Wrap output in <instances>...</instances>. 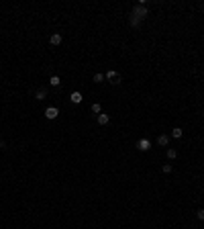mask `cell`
<instances>
[{
    "label": "cell",
    "mask_w": 204,
    "mask_h": 229,
    "mask_svg": "<svg viewBox=\"0 0 204 229\" xmlns=\"http://www.w3.org/2000/svg\"><path fill=\"white\" fill-rule=\"evenodd\" d=\"M92 113L100 115V113H102V106H100V104H98V103H94V104H92Z\"/></svg>",
    "instance_id": "obj_13"
},
{
    "label": "cell",
    "mask_w": 204,
    "mask_h": 229,
    "mask_svg": "<svg viewBox=\"0 0 204 229\" xmlns=\"http://www.w3.org/2000/svg\"><path fill=\"white\" fill-rule=\"evenodd\" d=\"M196 217L200 219V221H204V209H198V211H196Z\"/></svg>",
    "instance_id": "obj_17"
},
{
    "label": "cell",
    "mask_w": 204,
    "mask_h": 229,
    "mask_svg": "<svg viewBox=\"0 0 204 229\" xmlns=\"http://www.w3.org/2000/svg\"><path fill=\"white\" fill-rule=\"evenodd\" d=\"M61 41H63L61 33H53L51 37H49V43H51V45H61Z\"/></svg>",
    "instance_id": "obj_3"
},
{
    "label": "cell",
    "mask_w": 204,
    "mask_h": 229,
    "mask_svg": "<svg viewBox=\"0 0 204 229\" xmlns=\"http://www.w3.org/2000/svg\"><path fill=\"white\" fill-rule=\"evenodd\" d=\"M96 121H98V125H108L110 117H108V115H104V113H100L98 117H96Z\"/></svg>",
    "instance_id": "obj_5"
},
{
    "label": "cell",
    "mask_w": 204,
    "mask_h": 229,
    "mask_svg": "<svg viewBox=\"0 0 204 229\" xmlns=\"http://www.w3.org/2000/svg\"><path fill=\"white\" fill-rule=\"evenodd\" d=\"M137 147L141 149V151H147L151 147V143H149V139H139V143H137Z\"/></svg>",
    "instance_id": "obj_4"
},
{
    "label": "cell",
    "mask_w": 204,
    "mask_h": 229,
    "mask_svg": "<svg viewBox=\"0 0 204 229\" xmlns=\"http://www.w3.org/2000/svg\"><path fill=\"white\" fill-rule=\"evenodd\" d=\"M168 158H170V160H176V158H178V151L173 147H168Z\"/></svg>",
    "instance_id": "obj_11"
},
{
    "label": "cell",
    "mask_w": 204,
    "mask_h": 229,
    "mask_svg": "<svg viewBox=\"0 0 204 229\" xmlns=\"http://www.w3.org/2000/svg\"><path fill=\"white\" fill-rule=\"evenodd\" d=\"M157 143L161 145V147H165V145H168V135H159V137H157Z\"/></svg>",
    "instance_id": "obj_10"
},
{
    "label": "cell",
    "mask_w": 204,
    "mask_h": 229,
    "mask_svg": "<svg viewBox=\"0 0 204 229\" xmlns=\"http://www.w3.org/2000/svg\"><path fill=\"white\" fill-rule=\"evenodd\" d=\"M110 84H112V86H118V84H121V76H118L116 80H112V82H110Z\"/></svg>",
    "instance_id": "obj_18"
},
{
    "label": "cell",
    "mask_w": 204,
    "mask_h": 229,
    "mask_svg": "<svg viewBox=\"0 0 204 229\" xmlns=\"http://www.w3.org/2000/svg\"><path fill=\"white\" fill-rule=\"evenodd\" d=\"M171 135L176 139H180L182 135H184V129H182V127H173V129H171Z\"/></svg>",
    "instance_id": "obj_8"
},
{
    "label": "cell",
    "mask_w": 204,
    "mask_h": 229,
    "mask_svg": "<svg viewBox=\"0 0 204 229\" xmlns=\"http://www.w3.org/2000/svg\"><path fill=\"white\" fill-rule=\"evenodd\" d=\"M49 84H51V86H59V84H61V78H59V76H51Z\"/></svg>",
    "instance_id": "obj_12"
},
{
    "label": "cell",
    "mask_w": 204,
    "mask_h": 229,
    "mask_svg": "<svg viewBox=\"0 0 204 229\" xmlns=\"http://www.w3.org/2000/svg\"><path fill=\"white\" fill-rule=\"evenodd\" d=\"M35 98H37V100H45L47 98V90L45 88H39V90L35 92Z\"/></svg>",
    "instance_id": "obj_6"
},
{
    "label": "cell",
    "mask_w": 204,
    "mask_h": 229,
    "mask_svg": "<svg viewBox=\"0 0 204 229\" xmlns=\"http://www.w3.org/2000/svg\"><path fill=\"white\" fill-rule=\"evenodd\" d=\"M57 115H59V109H57V106H49V109L45 111L47 119H57Z\"/></svg>",
    "instance_id": "obj_2"
},
{
    "label": "cell",
    "mask_w": 204,
    "mask_h": 229,
    "mask_svg": "<svg viewBox=\"0 0 204 229\" xmlns=\"http://www.w3.org/2000/svg\"><path fill=\"white\" fill-rule=\"evenodd\" d=\"M147 14H149V10H147V6H143V4H137L133 8V12H131V16H135L137 21H143Z\"/></svg>",
    "instance_id": "obj_1"
},
{
    "label": "cell",
    "mask_w": 204,
    "mask_h": 229,
    "mask_svg": "<svg viewBox=\"0 0 204 229\" xmlns=\"http://www.w3.org/2000/svg\"><path fill=\"white\" fill-rule=\"evenodd\" d=\"M71 103H74V104L82 103V94H80V92H74V94H71Z\"/></svg>",
    "instance_id": "obj_9"
},
{
    "label": "cell",
    "mask_w": 204,
    "mask_h": 229,
    "mask_svg": "<svg viewBox=\"0 0 204 229\" xmlns=\"http://www.w3.org/2000/svg\"><path fill=\"white\" fill-rule=\"evenodd\" d=\"M106 78H104V74H94V82L96 84H100V82H104Z\"/></svg>",
    "instance_id": "obj_14"
},
{
    "label": "cell",
    "mask_w": 204,
    "mask_h": 229,
    "mask_svg": "<svg viewBox=\"0 0 204 229\" xmlns=\"http://www.w3.org/2000/svg\"><path fill=\"white\" fill-rule=\"evenodd\" d=\"M161 172H163V174H170L171 172V164H163V166H161Z\"/></svg>",
    "instance_id": "obj_16"
},
{
    "label": "cell",
    "mask_w": 204,
    "mask_h": 229,
    "mask_svg": "<svg viewBox=\"0 0 204 229\" xmlns=\"http://www.w3.org/2000/svg\"><path fill=\"white\" fill-rule=\"evenodd\" d=\"M129 23H131V27H135V29H137V27H141V21H137L135 16H131V19H129Z\"/></svg>",
    "instance_id": "obj_15"
},
{
    "label": "cell",
    "mask_w": 204,
    "mask_h": 229,
    "mask_svg": "<svg viewBox=\"0 0 204 229\" xmlns=\"http://www.w3.org/2000/svg\"><path fill=\"white\" fill-rule=\"evenodd\" d=\"M104 78H106V80H116V78H118V74H116V72H114V70H108V72H106V74H104Z\"/></svg>",
    "instance_id": "obj_7"
}]
</instances>
